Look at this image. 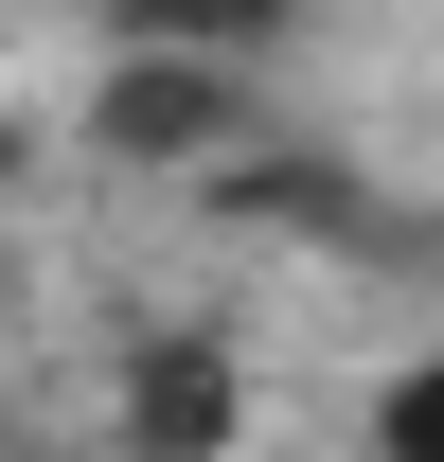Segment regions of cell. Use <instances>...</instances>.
<instances>
[{
	"mask_svg": "<svg viewBox=\"0 0 444 462\" xmlns=\"http://www.w3.org/2000/svg\"><path fill=\"white\" fill-rule=\"evenodd\" d=\"M249 125V71H196V54H107V161H214Z\"/></svg>",
	"mask_w": 444,
	"mask_h": 462,
	"instance_id": "cell-1",
	"label": "cell"
},
{
	"mask_svg": "<svg viewBox=\"0 0 444 462\" xmlns=\"http://www.w3.org/2000/svg\"><path fill=\"white\" fill-rule=\"evenodd\" d=\"M231 356L214 338H143L125 356V462H231Z\"/></svg>",
	"mask_w": 444,
	"mask_h": 462,
	"instance_id": "cell-2",
	"label": "cell"
},
{
	"mask_svg": "<svg viewBox=\"0 0 444 462\" xmlns=\"http://www.w3.org/2000/svg\"><path fill=\"white\" fill-rule=\"evenodd\" d=\"M107 54H196V71H267L302 36V0H89Z\"/></svg>",
	"mask_w": 444,
	"mask_h": 462,
	"instance_id": "cell-3",
	"label": "cell"
},
{
	"mask_svg": "<svg viewBox=\"0 0 444 462\" xmlns=\"http://www.w3.org/2000/svg\"><path fill=\"white\" fill-rule=\"evenodd\" d=\"M374 462H444V356H391L374 374Z\"/></svg>",
	"mask_w": 444,
	"mask_h": 462,
	"instance_id": "cell-4",
	"label": "cell"
}]
</instances>
